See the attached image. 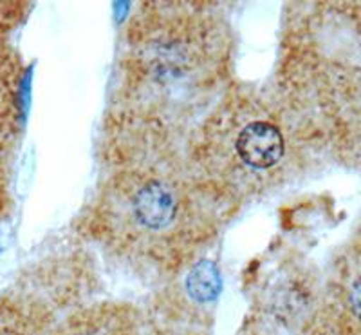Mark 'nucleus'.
<instances>
[{
	"instance_id": "nucleus-5",
	"label": "nucleus",
	"mask_w": 361,
	"mask_h": 335,
	"mask_svg": "<svg viewBox=\"0 0 361 335\" xmlns=\"http://www.w3.org/2000/svg\"><path fill=\"white\" fill-rule=\"evenodd\" d=\"M327 308L340 328L361 331V243L334 266L327 285Z\"/></svg>"
},
{
	"instance_id": "nucleus-3",
	"label": "nucleus",
	"mask_w": 361,
	"mask_h": 335,
	"mask_svg": "<svg viewBox=\"0 0 361 335\" xmlns=\"http://www.w3.org/2000/svg\"><path fill=\"white\" fill-rule=\"evenodd\" d=\"M298 143V127L276 105L231 93L192 134L188 163L228 198L259 196L291 174Z\"/></svg>"
},
{
	"instance_id": "nucleus-2",
	"label": "nucleus",
	"mask_w": 361,
	"mask_h": 335,
	"mask_svg": "<svg viewBox=\"0 0 361 335\" xmlns=\"http://www.w3.org/2000/svg\"><path fill=\"white\" fill-rule=\"evenodd\" d=\"M233 199L179 156L125 162L92 207V232L148 270H177L217 234Z\"/></svg>"
},
{
	"instance_id": "nucleus-4",
	"label": "nucleus",
	"mask_w": 361,
	"mask_h": 335,
	"mask_svg": "<svg viewBox=\"0 0 361 335\" xmlns=\"http://www.w3.org/2000/svg\"><path fill=\"white\" fill-rule=\"evenodd\" d=\"M329 118L331 143L338 156L349 165L361 169V73L345 80L320 105Z\"/></svg>"
},
{
	"instance_id": "nucleus-1",
	"label": "nucleus",
	"mask_w": 361,
	"mask_h": 335,
	"mask_svg": "<svg viewBox=\"0 0 361 335\" xmlns=\"http://www.w3.org/2000/svg\"><path fill=\"white\" fill-rule=\"evenodd\" d=\"M128 28L116 124L132 136L128 160L173 156L221 102L228 38L195 4H145ZM190 141V140H188ZM179 149V147H177Z\"/></svg>"
}]
</instances>
